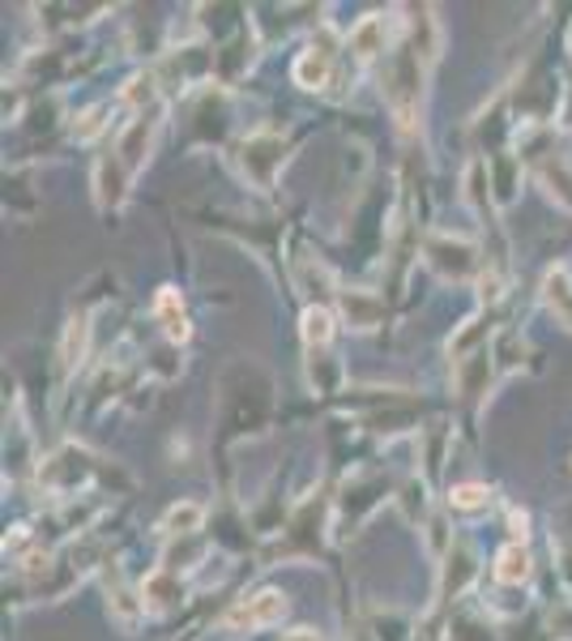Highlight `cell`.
<instances>
[{
    "label": "cell",
    "instance_id": "cell-9",
    "mask_svg": "<svg viewBox=\"0 0 572 641\" xmlns=\"http://www.w3.org/2000/svg\"><path fill=\"white\" fill-rule=\"evenodd\" d=\"M128 184H133V171L124 167L120 155H103L99 167H94V201L103 214H115L124 201H128Z\"/></svg>",
    "mask_w": 572,
    "mask_h": 641
},
{
    "label": "cell",
    "instance_id": "cell-22",
    "mask_svg": "<svg viewBox=\"0 0 572 641\" xmlns=\"http://www.w3.org/2000/svg\"><path fill=\"white\" fill-rule=\"evenodd\" d=\"M542 300H547V308L572 329V279L564 266H556V270L542 279Z\"/></svg>",
    "mask_w": 572,
    "mask_h": 641
},
{
    "label": "cell",
    "instance_id": "cell-25",
    "mask_svg": "<svg viewBox=\"0 0 572 641\" xmlns=\"http://www.w3.org/2000/svg\"><path fill=\"white\" fill-rule=\"evenodd\" d=\"M445 641H496L492 633V620L479 616V611H453L449 616V638Z\"/></svg>",
    "mask_w": 572,
    "mask_h": 641
},
{
    "label": "cell",
    "instance_id": "cell-13",
    "mask_svg": "<svg viewBox=\"0 0 572 641\" xmlns=\"http://www.w3.org/2000/svg\"><path fill=\"white\" fill-rule=\"evenodd\" d=\"M384 496H389V483L381 480V475H363V480H350L343 492V518L346 526H359V521L368 518L377 505H381Z\"/></svg>",
    "mask_w": 572,
    "mask_h": 641
},
{
    "label": "cell",
    "instance_id": "cell-21",
    "mask_svg": "<svg viewBox=\"0 0 572 641\" xmlns=\"http://www.w3.org/2000/svg\"><path fill=\"white\" fill-rule=\"evenodd\" d=\"M530 573H535V564H530L526 543H508V548H500V556H496L500 586H521V582H530Z\"/></svg>",
    "mask_w": 572,
    "mask_h": 641
},
{
    "label": "cell",
    "instance_id": "cell-18",
    "mask_svg": "<svg viewBox=\"0 0 572 641\" xmlns=\"http://www.w3.org/2000/svg\"><path fill=\"white\" fill-rule=\"evenodd\" d=\"M154 317L162 320V334H167L171 342H184V338H189V317H184V300H180V291L162 286L158 300H154Z\"/></svg>",
    "mask_w": 572,
    "mask_h": 641
},
{
    "label": "cell",
    "instance_id": "cell-11",
    "mask_svg": "<svg viewBox=\"0 0 572 641\" xmlns=\"http://www.w3.org/2000/svg\"><path fill=\"white\" fill-rule=\"evenodd\" d=\"M338 313H343V320L350 329L372 334L384 320V300L381 295H372V291H363V286H343V291H338Z\"/></svg>",
    "mask_w": 572,
    "mask_h": 641
},
{
    "label": "cell",
    "instance_id": "cell-27",
    "mask_svg": "<svg viewBox=\"0 0 572 641\" xmlns=\"http://www.w3.org/2000/svg\"><path fill=\"white\" fill-rule=\"evenodd\" d=\"M112 112V103H99V108H90V112H81L74 124V137L77 142H90V137H99L103 133V116Z\"/></svg>",
    "mask_w": 572,
    "mask_h": 641
},
{
    "label": "cell",
    "instance_id": "cell-3",
    "mask_svg": "<svg viewBox=\"0 0 572 641\" xmlns=\"http://www.w3.org/2000/svg\"><path fill=\"white\" fill-rule=\"evenodd\" d=\"M235 162H239L244 180H248L257 193H273L278 171H282V162H287V142H282L278 133H253V137L239 142Z\"/></svg>",
    "mask_w": 572,
    "mask_h": 641
},
{
    "label": "cell",
    "instance_id": "cell-28",
    "mask_svg": "<svg viewBox=\"0 0 572 641\" xmlns=\"http://www.w3.org/2000/svg\"><path fill=\"white\" fill-rule=\"evenodd\" d=\"M547 629H551V638L556 641H572V599L556 603V607L547 611Z\"/></svg>",
    "mask_w": 572,
    "mask_h": 641
},
{
    "label": "cell",
    "instance_id": "cell-12",
    "mask_svg": "<svg viewBox=\"0 0 572 641\" xmlns=\"http://www.w3.org/2000/svg\"><path fill=\"white\" fill-rule=\"evenodd\" d=\"M384 47H389V18H384V13H368V18H359L355 31H350V40H346V52H350L359 65L381 60Z\"/></svg>",
    "mask_w": 572,
    "mask_h": 641
},
{
    "label": "cell",
    "instance_id": "cell-14",
    "mask_svg": "<svg viewBox=\"0 0 572 641\" xmlns=\"http://www.w3.org/2000/svg\"><path fill=\"white\" fill-rule=\"evenodd\" d=\"M142 603H146L150 611H176V607L184 603V582H180V573L154 569L150 577L142 582Z\"/></svg>",
    "mask_w": 572,
    "mask_h": 641
},
{
    "label": "cell",
    "instance_id": "cell-4",
    "mask_svg": "<svg viewBox=\"0 0 572 641\" xmlns=\"http://www.w3.org/2000/svg\"><path fill=\"white\" fill-rule=\"evenodd\" d=\"M94 453L90 449H81V445H65V449H56L43 466H38V483L47 487V492H56V496H77V492H86L90 483H94Z\"/></svg>",
    "mask_w": 572,
    "mask_h": 641
},
{
    "label": "cell",
    "instance_id": "cell-5",
    "mask_svg": "<svg viewBox=\"0 0 572 641\" xmlns=\"http://www.w3.org/2000/svg\"><path fill=\"white\" fill-rule=\"evenodd\" d=\"M423 261L445 282H470L483 270L479 248L470 240H461V236H445V232H436V236L423 240Z\"/></svg>",
    "mask_w": 572,
    "mask_h": 641
},
{
    "label": "cell",
    "instance_id": "cell-16",
    "mask_svg": "<svg viewBox=\"0 0 572 641\" xmlns=\"http://www.w3.org/2000/svg\"><path fill=\"white\" fill-rule=\"evenodd\" d=\"M487 180H492V201L500 210L517 201V189H521V159L513 155H487Z\"/></svg>",
    "mask_w": 572,
    "mask_h": 641
},
{
    "label": "cell",
    "instance_id": "cell-26",
    "mask_svg": "<svg viewBox=\"0 0 572 641\" xmlns=\"http://www.w3.org/2000/svg\"><path fill=\"white\" fill-rule=\"evenodd\" d=\"M86 334H90L86 317L69 320V329H65V347H60V368H65V372H74L77 363H81V356H86Z\"/></svg>",
    "mask_w": 572,
    "mask_h": 641
},
{
    "label": "cell",
    "instance_id": "cell-15",
    "mask_svg": "<svg viewBox=\"0 0 572 641\" xmlns=\"http://www.w3.org/2000/svg\"><path fill=\"white\" fill-rule=\"evenodd\" d=\"M492 376H496V356L483 347L479 356H470V360L458 363V394L461 398H483L487 390H492Z\"/></svg>",
    "mask_w": 572,
    "mask_h": 641
},
{
    "label": "cell",
    "instance_id": "cell-17",
    "mask_svg": "<svg viewBox=\"0 0 572 641\" xmlns=\"http://www.w3.org/2000/svg\"><path fill=\"white\" fill-rule=\"evenodd\" d=\"M201 526H205V505H197V501H180V505H171L162 521H158V530L167 535V539H192V535H201Z\"/></svg>",
    "mask_w": 572,
    "mask_h": 641
},
{
    "label": "cell",
    "instance_id": "cell-20",
    "mask_svg": "<svg viewBox=\"0 0 572 641\" xmlns=\"http://www.w3.org/2000/svg\"><path fill=\"white\" fill-rule=\"evenodd\" d=\"M538 180H542V189L551 193L556 205L572 210V167L569 162L556 159V155H547V159L538 162Z\"/></svg>",
    "mask_w": 572,
    "mask_h": 641
},
{
    "label": "cell",
    "instance_id": "cell-6",
    "mask_svg": "<svg viewBox=\"0 0 572 641\" xmlns=\"http://www.w3.org/2000/svg\"><path fill=\"white\" fill-rule=\"evenodd\" d=\"M287 616V595L282 591H253V595H244V599H235L227 607V616H223V633H257V629H273L278 620Z\"/></svg>",
    "mask_w": 572,
    "mask_h": 641
},
{
    "label": "cell",
    "instance_id": "cell-19",
    "mask_svg": "<svg viewBox=\"0 0 572 641\" xmlns=\"http://www.w3.org/2000/svg\"><path fill=\"white\" fill-rule=\"evenodd\" d=\"M307 356V385L316 394H338L343 390V363L334 360V351H304Z\"/></svg>",
    "mask_w": 572,
    "mask_h": 641
},
{
    "label": "cell",
    "instance_id": "cell-29",
    "mask_svg": "<svg viewBox=\"0 0 572 641\" xmlns=\"http://www.w3.org/2000/svg\"><path fill=\"white\" fill-rule=\"evenodd\" d=\"M282 641H325V638H316L312 629H295V633H287Z\"/></svg>",
    "mask_w": 572,
    "mask_h": 641
},
{
    "label": "cell",
    "instance_id": "cell-8",
    "mask_svg": "<svg viewBox=\"0 0 572 641\" xmlns=\"http://www.w3.org/2000/svg\"><path fill=\"white\" fill-rule=\"evenodd\" d=\"M474 577H479V556H474V548H470L466 539H453V548L445 552V564H440V591H436L440 611L453 607V603L474 586Z\"/></svg>",
    "mask_w": 572,
    "mask_h": 641
},
{
    "label": "cell",
    "instance_id": "cell-1",
    "mask_svg": "<svg viewBox=\"0 0 572 641\" xmlns=\"http://www.w3.org/2000/svg\"><path fill=\"white\" fill-rule=\"evenodd\" d=\"M427 56H423L415 43L406 40L384 65V103L393 112V121L402 128H415L419 121V103H423V78H427Z\"/></svg>",
    "mask_w": 572,
    "mask_h": 641
},
{
    "label": "cell",
    "instance_id": "cell-24",
    "mask_svg": "<svg viewBox=\"0 0 572 641\" xmlns=\"http://www.w3.org/2000/svg\"><path fill=\"white\" fill-rule=\"evenodd\" d=\"M449 509L461 518H474V514H487L492 509V487L487 483H458L449 492Z\"/></svg>",
    "mask_w": 572,
    "mask_h": 641
},
{
    "label": "cell",
    "instance_id": "cell-23",
    "mask_svg": "<svg viewBox=\"0 0 572 641\" xmlns=\"http://www.w3.org/2000/svg\"><path fill=\"white\" fill-rule=\"evenodd\" d=\"M300 325H304V351H325V347H334V317H329V308L307 304Z\"/></svg>",
    "mask_w": 572,
    "mask_h": 641
},
{
    "label": "cell",
    "instance_id": "cell-10",
    "mask_svg": "<svg viewBox=\"0 0 572 641\" xmlns=\"http://www.w3.org/2000/svg\"><path fill=\"white\" fill-rule=\"evenodd\" d=\"M334 65H338V40L329 31H321V40H312V47L295 60V81L304 90H321L334 74Z\"/></svg>",
    "mask_w": 572,
    "mask_h": 641
},
{
    "label": "cell",
    "instance_id": "cell-7",
    "mask_svg": "<svg viewBox=\"0 0 572 641\" xmlns=\"http://www.w3.org/2000/svg\"><path fill=\"white\" fill-rule=\"evenodd\" d=\"M158 121H162V108H158V103H154V108H142L133 121L124 124V133H120V142H115V155L124 159V167H128L133 176L150 162L154 137H158Z\"/></svg>",
    "mask_w": 572,
    "mask_h": 641
},
{
    "label": "cell",
    "instance_id": "cell-2",
    "mask_svg": "<svg viewBox=\"0 0 572 641\" xmlns=\"http://www.w3.org/2000/svg\"><path fill=\"white\" fill-rule=\"evenodd\" d=\"M329 509H334V501L325 496V492H312L304 505H295V514L287 518L282 526V539L269 548L266 561H295V556H321L325 552V530H329Z\"/></svg>",
    "mask_w": 572,
    "mask_h": 641
}]
</instances>
